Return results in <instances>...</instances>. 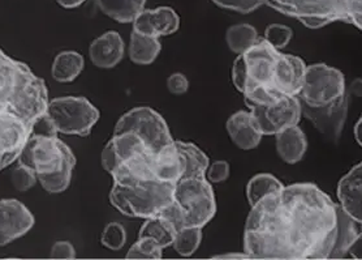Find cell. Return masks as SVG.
Instances as JSON below:
<instances>
[{
    "instance_id": "obj_39",
    "label": "cell",
    "mask_w": 362,
    "mask_h": 260,
    "mask_svg": "<svg viewBox=\"0 0 362 260\" xmlns=\"http://www.w3.org/2000/svg\"><path fill=\"white\" fill-rule=\"evenodd\" d=\"M346 258H354V259H362V229L357 233L354 242L349 244L346 252Z\"/></svg>"
},
{
    "instance_id": "obj_25",
    "label": "cell",
    "mask_w": 362,
    "mask_h": 260,
    "mask_svg": "<svg viewBox=\"0 0 362 260\" xmlns=\"http://www.w3.org/2000/svg\"><path fill=\"white\" fill-rule=\"evenodd\" d=\"M356 225L357 222L354 218L349 217L338 204V235H337L335 247L329 255V259L346 258V252L349 244L354 242L356 235L360 232Z\"/></svg>"
},
{
    "instance_id": "obj_32",
    "label": "cell",
    "mask_w": 362,
    "mask_h": 260,
    "mask_svg": "<svg viewBox=\"0 0 362 260\" xmlns=\"http://www.w3.org/2000/svg\"><path fill=\"white\" fill-rule=\"evenodd\" d=\"M293 37V30L283 24H272L264 29V40L274 46L276 50L287 47Z\"/></svg>"
},
{
    "instance_id": "obj_10",
    "label": "cell",
    "mask_w": 362,
    "mask_h": 260,
    "mask_svg": "<svg viewBox=\"0 0 362 260\" xmlns=\"http://www.w3.org/2000/svg\"><path fill=\"white\" fill-rule=\"evenodd\" d=\"M264 135H276L280 131L296 126L303 117V108L298 96L283 94L275 102L266 106H250Z\"/></svg>"
},
{
    "instance_id": "obj_44",
    "label": "cell",
    "mask_w": 362,
    "mask_h": 260,
    "mask_svg": "<svg viewBox=\"0 0 362 260\" xmlns=\"http://www.w3.org/2000/svg\"><path fill=\"white\" fill-rule=\"evenodd\" d=\"M361 229H362V225H361Z\"/></svg>"
},
{
    "instance_id": "obj_27",
    "label": "cell",
    "mask_w": 362,
    "mask_h": 260,
    "mask_svg": "<svg viewBox=\"0 0 362 260\" xmlns=\"http://www.w3.org/2000/svg\"><path fill=\"white\" fill-rule=\"evenodd\" d=\"M284 185L276 176L269 174V173H261V174L252 176L250 181L247 182V188H245L249 205L253 207L262 198L267 196L269 193L278 191Z\"/></svg>"
},
{
    "instance_id": "obj_36",
    "label": "cell",
    "mask_w": 362,
    "mask_h": 260,
    "mask_svg": "<svg viewBox=\"0 0 362 260\" xmlns=\"http://www.w3.org/2000/svg\"><path fill=\"white\" fill-rule=\"evenodd\" d=\"M167 89L170 93H173V96H182L189 89V80L184 74L175 72L167 79Z\"/></svg>"
},
{
    "instance_id": "obj_38",
    "label": "cell",
    "mask_w": 362,
    "mask_h": 260,
    "mask_svg": "<svg viewBox=\"0 0 362 260\" xmlns=\"http://www.w3.org/2000/svg\"><path fill=\"white\" fill-rule=\"evenodd\" d=\"M116 152L114 148V144L111 142V139L108 140V143L105 145L102 156H100V162H102V168L107 171L108 174H111L114 171L116 166Z\"/></svg>"
},
{
    "instance_id": "obj_11",
    "label": "cell",
    "mask_w": 362,
    "mask_h": 260,
    "mask_svg": "<svg viewBox=\"0 0 362 260\" xmlns=\"http://www.w3.org/2000/svg\"><path fill=\"white\" fill-rule=\"evenodd\" d=\"M349 100L351 94L346 89V94L341 96L338 101L325 106H309L301 102L303 117L306 118L313 125L314 128L329 142L338 143L346 125Z\"/></svg>"
},
{
    "instance_id": "obj_4",
    "label": "cell",
    "mask_w": 362,
    "mask_h": 260,
    "mask_svg": "<svg viewBox=\"0 0 362 260\" xmlns=\"http://www.w3.org/2000/svg\"><path fill=\"white\" fill-rule=\"evenodd\" d=\"M280 50L266 40H258L249 50L238 55L232 66V83L243 96L258 86H272Z\"/></svg>"
},
{
    "instance_id": "obj_14",
    "label": "cell",
    "mask_w": 362,
    "mask_h": 260,
    "mask_svg": "<svg viewBox=\"0 0 362 260\" xmlns=\"http://www.w3.org/2000/svg\"><path fill=\"white\" fill-rule=\"evenodd\" d=\"M306 67L300 57L281 52L274 72L272 88L281 94L298 96L304 86Z\"/></svg>"
},
{
    "instance_id": "obj_42",
    "label": "cell",
    "mask_w": 362,
    "mask_h": 260,
    "mask_svg": "<svg viewBox=\"0 0 362 260\" xmlns=\"http://www.w3.org/2000/svg\"><path fill=\"white\" fill-rule=\"evenodd\" d=\"M63 9H72L80 7L86 0H55Z\"/></svg>"
},
{
    "instance_id": "obj_7",
    "label": "cell",
    "mask_w": 362,
    "mask_h": 260,
    "mask_svg": "<svg viewBox=\"0 0 362 260\" xmlns=\"http://www.w3.org/2000/svg\"><path fill=\"white\" fill-rule=\"evenodd\" d=\"M128 131L140 136L148 151L154 154L175 143L165 118L148 106L134 108L120 117L114 135Z\"/></svg>"
},
{
    "instance_id": "obj_35",
    "label": "cell",
    "mask_w": 362,
    "mask_h": 260,
    "mask_svg": "<svg viewBox=\"0 0 362 260\" xmlns=\"http://www.w3.org/2000/svg\"><path fill=\"white\" fill-rule=\"evenodd\" d=\"M230 173V164L224 159H219V161H215L213 164H210V166L206 171V178L210 183H222L228 179Z\"/></svg>"
},
{
    "instance_id": "obj_2",
    "label": "cell",
    "mask_w": 362,
    "mask_h": 260,
    "mask_svg": "<svg viewBox=\"0 0 362 260\" xmlns=\"http://www.w3.org/2000/svg\"><path fill=\"white\" fill-rule=\"evenodd\" d=\"M49 102L45 80L0 49V171L17 161Z\"/></svg>"
},
{
    "instance_id": "obj_37",
    "label": "cell",
    "mask_w": 362,
    "mask_h": 260,
    "mask_svg": "<svg viewBox=\"0 0 362 260\" xmlns=\"http://www.w3.org/2000/svg\"><path fill=\"white\" fill-rule=\"evenodd\" d=\"M49 256L52 259H74L76 249H74V244L68 241H58L52 244Z\"/></svg>"
},
{
    "instance_id": "obj_24",
    "label": "cell",
    "mask_w": 362,
    "mask_h": 260,
    "mask_svg": "<svg viewBox=\"0 0 362 260\" xmlns=\"http://www.w3.org/2000/svg\"><path fill=\"white\" fill-rule=\"evenodd\" d=\"M177 234V227L170 220L163 216H154L145 220L141 227L139 237L153 238L162 249L173 246L175 237Z\"/></svg>"
},
{
    "instance_id": "obj_33",
    "label": "cell",
    "mask_w": 362,
    "mask_h": 260,
    "mask_svg": "<svg viewBox=\"0 0 362 260\" xmlns=\"http://www.w3.org/2000/svg\"><path fill=\"white\" fill-rule=\"evenodd\" d=\"M38 182L37 174L32 169L18 164L16 168L12 169L11 171V183L15 187V190L20 193H25L30 190Z\"/></svg>"
},
{
    "instance_id": "obj_9",
    "label": "cell",
    "mask_w": 362,
    "mask_h": 260,
    "mask_svg": "<svg viewBox=\"0 0 362 260\" xmlns=\"http://www.w3.org/2000/svg\"><path fill=\"white\" fill-rule=\"evenodd\" d=\"M346 92V77L340 69L315 63L306 67L304 86L298 97L309 106H325L338 101Z\"/></svg>"
},
{
    "instance_id": "obj_20",
    "label": "cell",
    "mask_w": 362,
    "mask_h": 260,
    "mask_svg": "<svg viewBox=\"0 0 362 260\" xmlns=\"http://www.w3.org/2000/svg\"><path fill=\"white\" fill-rule=\"evenodd\" d=\"M83 68L85 59L78 51H62L52 62L51 74L58 83H71L81 75Z\"/></svg>"
},
{
    "instance_id": "obj_43",
    "label": "cell",
    "mask_w": 362,
    "mask_h": 260,
    "mask_svg": "<svg viewBox=\"0 0 362 260\" xmlns=\"http://www.w3.org/2000/svg\"><path fill=\"white\" fill-rule=\"evenodd\" d=\"M354 132L356 142H357V144L362 148V114L360 115V118H358V120L356 122V125H354Z\"/></svg>"
},
{
    "instance_id": "obj_6",
    "label": "cell",
    "mask_w": 362,
    "mask_h": 260,
    "mask_svg": "<svg viewBox=\"0 0 362 260\" xmlns=\"http://www.w3.org/2000/svg\"><path fill=\"white\" fill-rule=\"evenodd\" d=\"M46 117L58 134L85 137L98 123L100 114L88 98L66 96L49 102Z\"/></svg>"
},
{
    "instance_id": "obj_28",
    "label": "cell",
    "mask_w": 362,
    "mask_h": 260,
    "mask_svg": "<svg viewBox=\"0 0 362 260\" xmlns=\"http://www.w3.org/2000/svg\"><path fill=\"white\" fill-rule=\"evenodd\" d=\"M74 166H76V157L74 153L66 159L64 168L59 173L49 174V176H37L38 182L41 183L42 188L49 193H64L66 188L71 185L72 174H74Z\"/></svg>"
},
{
    "instance_id": "obj_1",
    "label": "cell",
    "mask_w": 362,
    "mask_h": 260,
    "mask_svg": "<svg viewBox=\"0 0 362 260\" xmlns=\"http://www.w3.org/2000/svg\"><path fill=\"white\" fill-rule=\"evenodd\" d=\"M250 208L244 227V252L250 259H329L338 204L318 186H283Z\"/></svg>"
},
{
    "instance_id": "obj_23",
    "label": "cell",
    "mask_w": 362,
    "mask_h": 260,
    "mask_svg": "<svg viewBox=\"0 0 362 260\" xmlns=\"http://www.w3.org/2000/svg\"><path fill=\"white\" fill-rule=\"evenodd\" d=\"M162 45L159 38L132 32L129 43V58L134 64L148 66L160 54Z\"/></svg>"
},
{
    "instance_id": "obj_5",
    "label": "cell",
    "mask_w": 362,
    "mask_h": 260,
    "mask_svg": "<svg viewBox=\"0 0 362 260\" xmlns=\"http://www.w3.org/2000/svg\"><path fill=\"white\" fill-rule=\"evenodd\" d=\"M175 202L184 227H204L216 215V199L207 178H182L175 187Z\"/></svg>"
},
{
    "instance_id": "obj_17",
    "label": "cell",
    "mask_w": 362,
    "mask_h": 260,
    "mask_svg": "<svg viewBox=\"0 0 362 260\" xmlns=\"http://www.w3.org/2000/svg\"><path fill=\"white\" fill-rule=\"evenodd\" d=\"M125 46L122 35L116 30H108L91 43L89 57L95 67L114 68L123 60Z\"/></svg>"
},
{
    "instance_id": "obj_16",
    "label": "cell",
    "mask_w": 362,
    "mask_h": 260,
    "mask_svg": "<svg viewBox=\"0 0 362 260\" xmlns=\"http://www.w3.org/2000/svg\"><path fill=\"white\" fill-rule=\"evenodd\" d=\"M226 130L232 143L243 151H252L257 148L264 136L255 115L249 110H240L232 114L226 123Z\"/></svg>"
},
{
    "instance_id": "obj_22",
    "label": "cell",
    "mask_w": 362,
    "mask_h": 260,
    "mask_svg": "<svg viewBox=\"0 0 362 260\" xmlns=\"http://www.w3.org/2000/svg\"><path fill=\"white\" fill-rule=\"evenodd\" d=\"M177 149L181 153L185 169L182 178H206V171L210 166V159L196 144L175 140Z\"/></svg>"
},
{
    "instance_id": "obj_18",
    "label": "cell",
    "mask_w": 362,
    "mask_h": 260,
    "mask_svg": "<svg viewBox=\"0 0 362 260\" xmlns=\"http://www.w3.org/2000/svg\"><path fill=\"white\" fill-rule=\"evenodd\" d=\"M275 137L276 153L281 161L288 165H295L304 159L305 153L308 151V140L298 125L280 131L275 135Z\"/></svg>"
},
{
    "instance_id": "obj_40",
    "label": "cell",
    "mask_w": 362,
    "mask_h": 260,
    "mask_svg": "<svg viewBox=\"0 0 362 260\" xmlns=\"http://www.w3.org/2000/svg\"><path fill=\"white\" fill-rule=\"evenodd\" d=\"M346 89L351 96L362 97V79H354L351 85H346Z\"/></svg>"
},
{
    "instance_id": "obj_12",
    "label": "cell",
    "mask_w": 362,
    "mask_h": 260,
    "mask_svg": "<svg viewBox=\"0 0 362 260\" xmlns=\"http://www.w3.org/2000/svg\"><path fill=\"white\" fill-rule=\"evenodd\" d=\"M33 213L17 199L0 200V247L24 237L34 227Z\"/></svg>"
},
{
    "instance_id": "obj_31",
    "label": "cell",
    "mask_w": 362,
    "mask_h": 260,
    "mask_svg": "<svg viewBox=\"0 0 362 260\" xmlns=\"http://www.w3.org/2000/svg\"><path fill=\"white\" fill-rule=\"evenodd\" d=\"M100 242L108 250H112V251L122 250L127 242L125 227L119 222H110L102 232Z\"/></svg>"
},
{
    "instance_id": "obj_19",
    "label": "cell",
    "mask_w": 362,
    "mask_h": 260,
    "mask_svg": "<svg viewBox=\"0 0 362 260\" xmlns=\"http://www.w3.org/2000/svg\"><path fill=\"white\" fill-rule=\"evenodd\" d=\"M184 159L176 143L154 154V171L160 181L177 183L184 174Z\"/></svg>"
},
{
    "instance_id": "obj_26",
    "label": "cell",
    "mask_w": 362,
    "mask_h": 260,
    "mask_svg": "<svg viewBox=\"0 0 362 260\" xmlns=\"http://www.w3.org/2000/svg\"><path fill=\"white\" fill-rule=\"evenodd\" d=\"M258 40L257 29L247 23L232 26L226 33V43L230 50L238 55L249 50Z\"/></svg>"
},
{
    "instance_id": "obj_29",
    "label": "cell",
    "mask_w": 362,
    "mask_h": 260,
    "mask_svg": "<svg viewBox=\"0 0 362 260\" xmlns=\"http://www.w3.org/2000/svg\"><path fill=\"white\" fill-rule=\"evenodd\" d=\"M202 227H184L177 230L175 237L173 247L180 256L188 258L197 251L199 244L202 242Z\"/></svg>"
},
{
    "instance_id": "obj_8",
    "label": "cell",
    "mask_w": 362,
    "mask_h": 260,
    "mask_svg": "<svg viewBox=\"0 0 362 260\" xmlns=\"http://www.w3.org/2000/svg\"><path fill=\"white\" fill-rule=\"evenodd\" d=\"M74 152L58 135L35 134L29 137L17 162L32 169L37 176H49L64 168Z\"/></svg>"
},
{
    "instance_id": "obj_30",
    "label": "cell",
    "mask_w": 362,
    "mask_h": 260,
    "mask_svg": "<svg viewBox=\"0 0 362 260\" xmlns=\"http://www.w3.org/2000/svg\"><path fill=\"white\" fill-rule=\"evenodd\" d=\"M163 249L148 237H139L127 254V259H162Z\"/></svg>"
},
{
    "instance_id": "obj_41",
    "label": "cell",
    "mask_w": 362,
    "mask_h": 260,
    "mask_svg": "<svg viewBox=\"0 0 362 260\" xmlns=\"http://www.w3.org/2000/svg\"><path fill=\"white\" fill-rule=\"evenodd\" d=\"M213 259H250V258L245 252H230V254L215 255L213 256Z\"/></svg>"
},
{
    "instance_id": "obj_3",
    "label": "cell",
    "mask_w": 362,
    "mask_h": 260,
    "mask_svg": "<svg viewBox=\"0 0 362 260\" xmlns=\"http://www.w3.org/2000/svg\"><path fill=\"white\" fill-rule=\"evenodd\" d=\"M176 183L158 178L114 181L110 203L124 216L146 218L158 216L175 202Z\"/></svg>"
},
{
    "instance_id": "obj_13",
    "label": "cell",
    "mask_w": 362,
    "mask_h": 260,
    "mask_svg": "<svg viewBox=\"0 0 362 260\" xmlns=\"http://www.w3.org/2000/svg\"><path fill=\"white\" fill-rule=\"evenodd\" d=\"M132 24L133 32L159 38L176 33L180 28V17L171 7H158L144 9Z\"/></svg>"
},
{
    "instance_id": "obj_21",
    "label": "cell",
    "mask_w": 362,
    "mask_h": 260,
    "mask_svg": "<svg viewBox=\"0 0 362 260\" xmlns=\"http://www.w3.org/2000/svg\"><path fill=\"white\" fill-rule=\"evenodd\" d=\"M98 9L120 24L133 23L145 9L146 0H94Z\"/></svg>"
},
{
    "instance_id": "obj_15",
    "label": "cell",
    "mask_w": 362,
    "mask_h": 260,
    "mask_svg": "<svg viewBox=\"0 0 362 260\" xmlns=\"http://www.w3.org/2000/svg\"><path fill=\"white\" fill-rule=\"evenodd\" d=\"M337 195L341 210L362 225V161L339 181Z\"/></svg>"
},
{
    "instance_id": "obj_34",
    "label": "cell",
    "mask_w": 362,
    "mask_h": 260,
    "mask_svg": "<svg viewBox=\"0 0 362 260\" xmlns=\"http://www.w3.org/2000/svg\"><path fill=\"white\" fill-rule=\"evenodd\" d=\"M213 1L222 9L236 11L244 15L252 13L253 11L264 4V0H213Z\"/></svg>"
}]
</instances>
